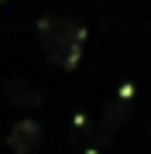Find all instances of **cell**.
Here are the masks:
<instances>
[{"mask_svg":"<svg viewBox=\"0 0 151 154\" xmlns=\"http://www.w3.org/2000/svg\"><path fill=\"white\" fill-rule=\"evenodd\" d=\"M7 96L21 106H38L41 103V93H34L28 82H7Z\"/></svg>","mask_w":151,"mask_h":154,"instance_id":"3957f363","label":"cell"},{"mask_svg":"<svg viewBox=\"0 0 151 154\" xmlns=\"http://www.w3.org/2000/svg\"><path fill=\"white\" fill-rule=\"evenodd\" d=\"M41 31V48L45 55L55 62L58 69H76L79 58H83V48H86V31L83 24L69 21V17H45L38 24Z\"/></svg>","mask_w":151,"mask_h":154,"instance_id":"6da1fadb","label":"cell"},{"mask_svg":"<svg viewBox=\"0 0 151 154\" xmlns=\"http://www.w3.org/2000/svg\"><path fill=\"white\" fill-rule=\"evenodd\" d=\"M7 144H11V151L14 154H34L38 151V144H41V123L38 120H17L11 127V134H7Z\"/></svg>","mask_w":151,"mask_h":154,"instance_id":"7a4b0ae2","label":"cell"}]
</instances>
